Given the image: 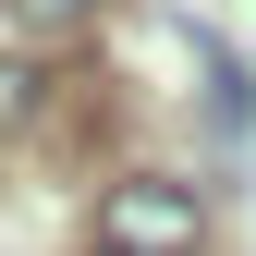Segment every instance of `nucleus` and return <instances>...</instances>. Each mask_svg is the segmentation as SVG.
<instances>
[{
    "label": "nucleus",
    "mask_w": 256,
    "mask_h": 256,
    "mask_svg": "<svg viewBox=\"0 0 256 256\" xmlns=\"http://www.w3.org/2000/svg\"><path fill=\"white\" fill-rule=\"evenodd\" d=\"M98 256H208V196L171 171H122L98 196Z\"/></svg>",
    "instance_id": "1"
},
{
    "label": "nucleus",
    "mask_w": 256,
    "mask_h": 256,
    "mask_svg": "<svg viewBox=\"0 0 256 256\" xmlns=\"http://www.w3.org/2000/svg\"><path fill=\"white\" fill-rule=\"evenodd\" d=\"M12 24H24V37H86L98 0H12Z\"/></svg>",
    "instance_id": "2"
}]
</instances>
